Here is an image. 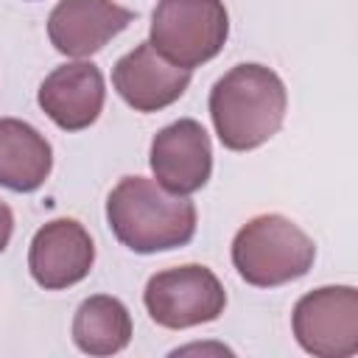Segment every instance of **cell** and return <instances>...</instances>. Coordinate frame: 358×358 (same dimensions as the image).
<instances>
[{
	"mask_svg": "<svg viewBox=\"0 0 358 358\" xmlns=\"http://www.w3.org/2000/svg\"><path fill=\"white\" fill-rule=\"evenodd\" d=\"M134 20L131 8L112 0H59L48 17L50 45L73 59L98 53Z\"/></svg>",
	"mask_w": 358,
	"mask_h": 358,
	"instance_id": "9",
	"label": "cell"
},
{
	"mask_svg": "<svg viewBox=\"0 0 358 358\" xmlns=\"http://www.w3.org/2000/svg\"><path fill=\"white\" fill-rule=\"evenodd\" d=\"M53 168V148L45 134L20 117H0V187L34 193Z\"/></svg>",
	"mask_w": 358,
	"mask_h": 358,
	"instance_id": "12",
	"label": "cell"
},
{
	"mask_svg": "<svg viewBox=\"0 0 358 358\" xmlns=\"http://www.w3.org/2000/svg\"><path fill=\"white\" fill-rule=\"evenodd\" d=\"M148 165L157 185H162L168 193L190 196L201 190L213 173L210 134L193 117H179L162 126L151 140Z\"/></svg>",
	"mask_w": 358,
	"mask_h": 358,
	"instance_id": "7",
	"label": "cell"
},
{
	"mask_svg": "<svg viewBox=\"0 0 358 358\" xmlns=\"http://www.w3.org/2000/svg\"><path fill=\"white\" fill-rule=\"evenodd\" d=\"M112 235L137 255L179 249L196 235V207L145 176H123L106 196Z\"/></svg>",
	"mask_w": 358,
	"mask_h": 358,
	"instance_id": "2",
	"label": "cell"
},
{
	"mask_svg": "<svg viewBox=\"0 0 358 358\" xmlns=\"http://www.w3.org/2000/svg\"><path fill=\"white\" fill-rule=\"evenodd\" d=\"M299 347L316 358H350L358 352V291L322 285L299 296L291 313Z\"/></svg>",
	"mask_w": 358,
	"mask_h": 358,
	"instance_id": "6",
	"label": "cell"
},
{
	"mask_svg": "<svg viewBox=\"0 0 358 358\" xmlns=\"http://www.w3.org/2000/svg\"><path fill=\"white\" fill-rule=\"evenodd\" d=\"M11 232H14V213L11 207L0 199V252H6L8 241H11Z\"/></svg>",
	"mask_w": 358,
	"mask_h": 358,
	"instance_id": "14",
	"label": "cell"
},
{
	"mask_svg": "<svg viewBox=\"0 0 358 358\" xmlns=\"http://www.w3.org/2000/svg\"><path fill=\"white\" fill-rule=\"evenodd\" d=\"M95 263V243L76 218H53L36 229L28 246V271L45 291L81 282Z\"/></svg>",
	"mask_w": 358,
	"mask_h": 358,
	"instance_id": "8",
	"label": "cell"
},
{
	"mask_svg": "<svg viewBox=\"0 0 358 358\" xmlns=\"http://www.w3.org/2000/svg\"><path fill=\"white\" fill-rule=\"evenodd\" d=\"M73 341L87 355H115L131 341V313L109 294L87 296L73 316Z\"/></svg>",
	"mask_w": 358,
	"mask_h": 358,
	"instance_id": "13",
	"label": "cell"
},
{
	"mask_svg": "<svg viewBox=\"0 0 358 358\" xmlns=\"http://www.w3.org/2000/svg\"><path fill=\"white\" fill-rule=\"evenodd\" d=\"M36 101L42 112L64 131L92 126L106 101V81L92 62H67L39 84Z\"/></svg>",
	"mask_w": 358,
	"mask_h": 358,
	"instance_id": "11",
	"label": "cell"
},
{
	"mask_svg": "<svg viewBox=\"0 0 358 358\" xmlns=\"http://www.w3.org/2000/svg\"><path fill=\"white\" fill-rule=\"evenodd\" d=\"M143 302L159 327L187 330L215 322L227 308V291L207 266L187 263L151 274L143 291Z\"/></svg>",
	"mask_w": 358,
	"mask_h": 358,
	"instance_id": "5",
	"label": "cell"
},
{
	"mask_svg": "<svg viewBox=\"0 0 358 358\" xmlns=\"http://www.w3.org/2000/svg\"><path fill=\"white\" fill-rule=\"evenodd\" d=\"M316 260V243L291 218L263 213L249 218L232 238V266L255 288H277L299 280Z\"/></svg>",
	"mask_w": 358,
	"mask_h": 358,
	"instance_id": "3",
	"label": "cell"
},
{
	"mask_svg": "<svg viewBox=\"0 0 358 358\" xmlns=\"http://www.w3.org/2000/svg\"><path fill=\"white\" fill-rule=\"evenodd\" d=\"M207 106L221 145L229 151H252L280 131L288 92L271 67L243 62L213 84Z\"/></svg>",
	"mask_w": 358,
	"mask_h": 358,
	"instance_id": "1",
	"label": "cell"
},
{
	"mask_svg": "<svg viewBox=\"0 0 358 358\" xmlns=\"http://www.w3.org/2000/svg\"><path fill=\"white\" fill-rule=\"evenodd\" d=\"M190 84V70L171 64L159 56L151 42H140L134 50L120 56L112 67L115 92L134 112H159L179 101Z\"/></svg>",
	"mask_w": 358,
	"mask_h": 358,
	"instance_id": "10",
	"label": "cell"
},
{
	"mask_svg": "<svg viewBox=\"0 0 358 358\" xmlns=\"http://www.w3.org/2000/svg\"><path fill=\"white\" fill-rule=\"evenodd\" d=\"M229 36L224 0H159L148 42L171 64L193 70L215 59Z\"/></svg>",
	"mask_w": 358,
	"mask_h": 358,
	"instance_id": "4",
	"label": "cell"
}]
</instances>
